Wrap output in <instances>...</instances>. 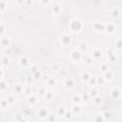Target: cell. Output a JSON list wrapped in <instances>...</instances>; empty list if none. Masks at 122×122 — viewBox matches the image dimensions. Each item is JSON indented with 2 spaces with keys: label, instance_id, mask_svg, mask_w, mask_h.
<instances>
[{
  "label": "cell",
  "instance_id": "cell-41",
  "mask_svg": "<svg viewBox=\"0 0 122 122\" xmlns=\"http://www.w3.org/2000/svg\"><path fill=\"white\" fill-rule=\"evenodd\" d=\"M92 58L90 56V55H88V56H86L85 57V59H84V64L86 65V66H91L92 64Z\"/></svg>",
  "mask_w": 122,
  "mask_h": 122
},
{
  "label": "cell",
  "instance_id": "cell-40",
  "mask_svg": "<svg viewBox=\"0 0 122 122\" xmlns=\"http://www.w3.org/2000/svg\"><path fill=\"white\" fill-rule=\"evenodd\" d=\"M56 119H57V116L56 114H53V113H50L48 118L46 119L48 122H56Z\"/></svg>",
  "mask_w": 122,
  "mask_h": 122
},
{
  "label": "cell",
  "instance_id": "cell-32",
  "mask_svg": "<svg viewBox=\"0 0 122 122\" xmlns=\"http://www.w3.org/2000/svg\"><path fill=\"white\" fill-rule=\"evenodd\" d=\"M47 91H48V90L46 89V87H44V86H39V87L37 88V95H38L39 97H43V96L45 95V93H46Z\"/></svg>",
  "mask_w": 122,
  "mask_h": 122
},
{
  "label": "cell",
  "instance_id": "cell-7",
  "mask_svg": "<svg viewBox=\"0 0 122 122\" xmlns=\"http://www.w3.org/2000/svg\"><path fill=\"white\" fill-rule=\"evenodd\" d=\"M24 91V85L21 82H15L13 87H12V93L14 95H19L21 93H23Z\"/></svg>",
  "mask_w": 122,
  "mask_h": 122
},
{
  "label": "cell",
  "instance_id": "cell-49",
  "mask_svg": "<svg viewBox=\"0 0 122 122\" xmlns=\"http://www.w3.org/2000/svg\"><path fill=\"white\" fill-rule=\"evenodd\" d=\"M40 4L43 6H49L51 4V2L50 0H42V1H40Z\"/></svg>",
  "mask_w": 122,
  "mask_h": 122
},
{
  "label": "cell",
  "instance_id": "cell-42",
  "mask_svg": "<svg viewBox=\"0 0 122 122\" xmlns=\"http://www.w3.org/2000/svg\"><path fill=\"white\" fill-rule=\"evenodd\" d=\"M51 70L52 71H59L61 70L60 64H59V63H54V64H52L51 67Z\"/></svg>",
  "mask_w": 122,
  "mask_h": 122
},
{
  "label": "cell",
  "instance_id": "cell-53",
  "mask_svg": "<svg viewBox=\"0 0 122 122\" xmlns=\"http://www.w3.org/2000/svg\"><path fill=\"white\" fill-rule=\"evenodd\" d=\"M4 77V70L2 67H0V80H2Z\"/></svg>",
  "mask_w": 122,
  "mask_h": 122
},
{
  "label": "cell",
  "instance_id": "cell-43",
  "mask_svg": "<svg viewBox=\"0 0 122 122\" xmlns=\"http://www.w3.org/2000/svg\"><path fill=\"white\" fill-rule=\"evenodd\" d=\"M23 117H24V115H23V112H17L14 114V120H15L16 122L20 121Z\"/></svg>",
  "mask_w": 122,
  "mask_h": 122
},
{
  "label": "cell",
  "instance_id": "cell-9",
  "mask_svg": "<svg viewBox=\"0 0 122 122\" xmlns=\"http://www.w3.org/2000/svg\"><path fill=\"white\" fill-rule=\"evenodd\" d=\"M104 31H106L109 34H113L116 31V26L113 22H107L105 23V29Z\"/></svg>",
  "mask_w": 122,
  "mask_h": 122
},
{
  "label": "cell",
  "instance_id": "cell-2",
  "mask_svg": "<svg viewBox=\"0 0 122 122\" xmlns=\"http://www.w3.org/2000/svg\"><path fill=\"white\" fill-rule=\"evenodd\" d=\"M50 113H51L50 112V110L47 107H45V106L39 107L37 109V111H36V114H37L38 118L41 119V120H46L48 118V116H49Z\"/></svg>",
  "mask_w": 122,
  "mask_h": 122
},
{
  "label": "cell",
  "instance_id": "cell-1",
  "mask_svg": "<svg viewBox=\"0 0 122 122\" xmlns=\"http://www.w3.org/2000/svg\"><path fill=\"white\" fill-rule=\"evenodd\" d=\"M83 28H84V25H83V22L81 19H79L77 17L71 19V21L69 23V29L71 32L78 33L83 30Z\"/></svg>",
  "mask_w": 122,
  "mask_h": 122
},
{
  "label": "cell",
  "instance_id": "cell-15",
  "mask_svg": "<svg viewBox=\"0 0 122 122\" xmlns=\"http://www.w3.org/2000/svg\"><path fill=\"white\" fill-rule=\"evenodd\" d=\"M74 86H75V82L71 77H67L64 80V87L67 90H72L74 88Z\"/></svg>",
  "mask_w": 122,
  "mask_h": 122
},
{
  "label": "cell",
  "instance_id": "cell-55",
  "mask_svg": "<svg viewBox=\"0 0 122 122\" xmlns=\"http://www.w3.org/2000/svg\"><path fill=\"white\" fill-rule=\"evenodd\" d=\"M15 4H17V5H24V1H15Z\"/></svg>",
  "mask_w": 122,
  "mask_h": 122
},
{
  "label": "cell",
  "instance_id": "cell-5",
  "mask_svg": "<svg viewBox=\"0 0 122 122\" xmlns=\"http://www.w3.org/2000/svg\"><path fill=\"white\" fill-rule=\"evenodd\" d=\"M51 12L54 16H59L62 12V5L59 1H53L51 2Z\"/></svg>",
  "mask_w": 122,
  "mask_h": 122
},
{
  "label": "cell",
  "instance_id": "cell-25",
  "mask_svg": "<svg viewBox=\"0 0 122 122\" xmlns=\"http://www.w3.org/2000/svg\"><path fill=\"white\" fill-rule=\"evenodd\" d=\"M91 75H92V74H91L89 71H83V72L81 73V75H80V79H81V81H82L83 83H88V81H89Z\"/></svg>",
  "mask_w": 122,
  "mask_h": 122
},
{
  "label": "cell",
  "instance_id": "cell-24",
  "mask_svg": "<svg viewBox=\"0 0 122 122\" xmlns=\"http://www.w3.org/2000/svg\"><path fill=\"white\" fill-rule=\"evenodd\" d=\"M80 96H81L82 103H84V104H88V103L90 102V100L92 99L88 92H84L83 93H81V94H80Z\"/></svg>",
  "mask_w": 122,
  "mask_h": 122
},
{
  "label": "cell",
  "instance_id": "cell-31",
  "mask_svg": "<svg viewBox=\"0 0 122 122\" xmlns=\"http://www.w3.org/2000/svg\"><path fill=\"white\" fill-rule=\"evenodd\" d=\"M8 86H9V82L8 81H6L5 79L0 80V92H6L7 89H8Z\"/></svg>",
  "mask_w": 122,
  "mask_h": 122
},
{
  "label": "cell",
  "instance_id": "cell-50",
  "mask_svg": "<svg viewBox=\"0 0 122 122\" xmlns=\"http://www.w3.org/2000/svg\"><path fill=\"white\" fill-rule=\"evenodd\" d=\"M107 70H108L107 63H106V62L102 63V64H101V71H102V72H104V71H107Z\"/></svg>",
  "mask_w": 122,
  "mask_h": 122
},
{
  "label": "cell",
  "instance_id": "cell-20",
  "mask_svg": "<svg viewBox=\"0 0 122 122\" xmlns=\"http://www.w3.org/2000/svg\"><path fill=\"white\" fill-rule=\"evenodd\" d=\"M54 97H55V95H54V92L51 91V90H49V91H47L46 92V93H45V95L43 96V98L46 100V101H52L53 99H54Z\"/></svg>",
  "mask_w": 122,
  "mask_h": 122
},
{
  "label": "cell",
  "instance_id": "cell-54",
  "mask_svg": "<svg viewBox=\"0 0 122 122\" xmlns=\"http://www.w3.org/2000/svg\"><path fill=\"white\" fill-rule=\"evenodd\" d=\"M18 122H29V120H28L26 117H23V118H22L20 121H18Z\"/></svg>",
  "mask_w": 122,
  "mask_h": 122
},
{
  "label": "cell",
  "instance_id": "cell-14",
  "mask_svg": "<svg viewBox=\"0 0 122 122\" xmlns=\"http://www.w3.org/2000/svg\"><path fill=\"white\" fill-rule=\"evenodd\" d=\"M56 85H57V80H56L55 77H53V76H49V77L47 78V80H46V86H47V88H49V89L51 90V89L55 88Z\"/></svg>",
  "mask_w": 122,
  "mask_h": 122
},
{
  "label": "cell",
  "instance_id": "cell-4",
  "mask_svg": "<svg viewBox=\"0 0 122 122\" xmlns=\"http://www.w3.org/2000/svg\"><path fill=\"white\" fill-rule=\"evenodd\" d=\"M60 43H61V45L63 47H69V46H71V43H72V37H71V35L69 34V33H66V32L62 33L60 35Z\"/></svg>",
  "mask_w": 122,
  "mask_h": 122
},
{
  "label": "cell",
  "instance_id": "cell-36",
  "mask_svg": "<svg viewBox=\"0 0 122 122\" xmlns=\"http://www.w3.org/2000/svg\"><path fill=\"white\" fill-rule=\"evenodd\" d=\"M29 69H30V74H34L36 71H39V67H38L36 64H31V65H30Z\"/></svg>",
  "mask_w": 122,
  "mask_h": 122
},
{
  "label": "cell",
  "instance_id": "cell-21",
  "mask_svg": "<svg viewBox=\"0 0 122 122\" xmlns=\"http://www.w3.org/2000/svg\"><path fill=\"white\" fill-rule=\"evenodd\" d=\"M0 61H1V65L3 67H5V68H7V67H9L10 65V57L8 56V55H3L1 57Z\"/></svg>",
  "mask_w": 122,
  "mask_h": 122
},
{
  "label": "cell",
  "instance_id": "cell-46",
  "mask_svg": "<svg viewBox=\"0 0 122 122\" xmlns=\"http://www.w3.org/2000/svg\"><path fill=\"white\" fill-rule=\"evenodd\" d=\"M108 59H109V61H111V62H116V61L118 60V56H117L116 53H113V54L108 56Z\"/></svg>",
  "mask_w": 122,
  "mask_h": 122
},
{
  "label": "cell",
  "instance_id": "cell-30",
  "mask_svg": "<svg viewBox=\"0 0 122 122\" xmlns=\"http://www.w3.org/2000/svg\"><path fill=\"white\" fill-rule=\"evenodd\" d=\"M87 84H89L92 88L95 87V86L97 85V76H95V75H91V77H90V79H89V81H88Z\"/></svg>",
  "mask_w": 122,
  "mask_h": 122
},
{
  "label": "cell",
  "instance_id": "cell-39",
  "mask_svg": "<svg viewBox=\"0 0 122 122\" xmlns=\"http://www.w3.org/2000/svg\"><path fill=\"white\" fill-rule=\"evenodd\" d=\"M73 117V114H72V112H71V111H66V112H65V114L63 115V117L62 118H64L65 120H71V118Z\"/></svg>",
  "mask_w": 122,
  "mask_h": 122
},
{
  "label": "cell",
  "instance_id": "cell-37",
  "mask_svg": "<svg viewBox=\"0 0 122 122\" xmlns=\"http://www.w3.org/2000/svg\"><path fill=\"white\" fill-rule=\"evenodd\" d=\"M88 92H89V94H90L91 98H93V97H95L96 95H98V94H99L98 90H97V88H95V87L92 88V89H91V91H89Z\"/></svg>",
  "mask_w": 122,
  "mask_h": 122
},
{
  "label": "cell",
  "instance_id": "cell-35",
  "mask_svg": "<svg viewBox=\"0 0 122 122\" xmlns=\"http://www.w3.org/2000/svg\"><path fill=\"white\" fill-rule=\"evenodd\" d=\"M114 49L117 50L118 51H121V49H122V40H121L120 37H118L115 40V42H114Z\"/></svg>",
  "mask_w": 122,
  "mask_h": 122
},
{
  "label": "cell",
  "instance_id": "cell-34",
  "mask_svg": "<svg viewBox=\"0 0 122 122\" xmlns=\"http://www.w3.org/2000/svg\"><path fill=\"white\" fill-rule=\"evenodd\" d=\"M102 115H103V118H104L105 121H110V120H112V113L110 111H105V112L102 113Z\"/></svg>",
  "mask_w": 122,
  "mask_h": 122
},
{
  "label": "cell",
  "instance_id": "cell-51",
  "mask_svg": "<svg viewBox=\"0 0 122 122\" xmlns=\"http://www.w3.org/2000/svg\"><path fill=\"white\" fill-rule=\"evenodd\" d=\"M104 82H106L105 80H104V78L102 77V76H97V85H102Z\"/></svg>",
  "mask_w": 122,
  "mask_h": 122
},
{
  "label": "cell",
  "instance_id": "cell-16",
  "mask_svg": "<svg viewBox=\"0 0 122 122\" xmlns=\"http://www.w3.org/2000/svg\"><path fill=\"white\" fill-rule=\"evenodd\" d=\"M102 77H103V78H104V80H105V81H107V82L112 81V80L113 79V71H112V70L108 69L107 71H105L103 72Z\"/></svg>",
  "mask_w": 122,
  "mask_h": 122
},
{
  "label": "cell",
  "instance_id": "cell-33",
  "mask_svg": "<svg viewBox=\"0 0 122 122\" xmlns=\"http://www.w3.org/2000/svg\"><path fill=\"white\" fill-rule=\"evenodd\" d=\"M92 122H105L102 113H95L92 117Z\"/></svg>",
  "mask_w": 122,
  "mask_h": 122
},
{
  "label": "cell",
  "instance_id": "cell-10",
  "mask_svg": "<svg viewBox=\"0 0 122 122\" xmlns=\"http://www.w3.org/2000/svg\"><path fill=\"white\" fill-rule=\"evenodd\" d=\"M11 45V39L9 36H2L0 37V46L3 49H8Z\"/></svg>",
  "mask_w": 122,
  "mask_h": 122
},
{
  "label": "cell",
  "instance_id": "cell-38",
  "mask_svg": "<svg viewBox=\"0 0 122 122\" xmlns=\"http://www.w3.org/2000/svg\"><path fill=\"white\" fill-rule=\"evenodd\" d=\"M6 99L8 100V102H9L10 105H12V104L15 102V95H14L13 93H10V94L7 96Z\"/></svg>",
  "mask_w": 122,
  "mask_h": 122
},
{
  "label": "cell",
  "instance_id": "cell-45",
  "mask_svg": "<svg viewBox=\"0 0 122 122\" xmlns=\"http://www.w3.org/2000/svg\"><path fill=\"white\" fill-rule=\"evenodd\" d=\"M32 76H33V78H34L35 82H36V81H38V80L42 77V72H41V71L39 70V71H36L34 74H32Z\"/></svg>",
  "mask_w": 122,
  "mask_h": 122
},
{
  "label": "cell",
  "instance_id": "cell-19",
  "mask_svg": "<svg viewBox=\"0 0 122 122\" xmlns=\"http://www.w3.org/2000/svg\"><path fill=\"white\" fill-rule=\"evenodd\" d=\"M82 111H83V108H82L81 105H72L71 110V112H72L73 115H78V114H80V113L82 112Z\"/></svg>",
  "mask_w": 122,
  "mask_h": 122
},
{
  "label": "cell",
  "instance_id": "cell-27",
  "mask_svg": "<svg viewBox=\"0 0 122 122\" xmlns=\"http://www.w3.org/2000/svg\"><path fill=\"white\" fill-rule=\"evenodd\" d=\"M92 102H93V104H94L95 106H101V105L103 104V97H102L100 94L96 95L95 97H93V98H92Z\"/></svg>",
  "mask_w": 122,
  "mask_h": 122
},
{
  "label": "cell",
  "instance_id": "cell-3",
  "mask_svg": "<svg viewBox=\"0 0 122 122\" xmlns=\"http://www.w3.org/2000/svg\"><path fill=\"white\" fill-rule=\"evenodd\" d=\"M70 59L74 63H79L83 59V54L76 49L71 50L70 52Z\"/></svg>",
  "mask_w": 122,
  "mask_h": 122
},
{
  "label": "cell",
  "instance_id": "cell-52",
  "mask_svg": "<svg viewBox=\"0 0 122 122\" xmlns=\"http://www.w3.org/2000/svg\"><path fill=\"white\" fill-rule=\"evenodd\" d=\"M33 4H34L33 1H24V5H26V6H30V7H31Z\"/></svg>",
  "mask_w": 122,
  "mask_h": 122
},
{
  "label": "cell",
  "instance_id": "cell-23",
  "mask_svg": "<svg viewBox=\"0 0 122 122\" xmlns=\"http://www.w3.org/2000/svg\"><path fill=\"white\" fill-rule=\"evenodd\" d=\"M23 93L28 97L31 94H33V88L32 86L30 85H27V86H24V91H23Z\"/></svg>",
  "mask_w": 122,
  "mask_h": 122
},
{
  "label": "cell",
  "instance_id": "cell-13",
  "mask_svg": "<svg viewBox=\"0 0 122 122\" xmlns=\"http://www.w3.org/2000/svg\"><path fill=\"white\" fill-rule=\"evenodd\" d=\"M110 94L112 99H120L121 98V89L119 87L115 86V87L112 88Z\"/></svg>",
  "mask_w": 122,
  "mask_h": 122
},
{
  "label": "cell",
  "instance_id": "cell-8",
  "mask_svg": "<svg viewBox=\"0 0 122 122\" xmlns=\"http://www.w3.org/2000/svg\"><path fill=\"white\" fill-rule=\"evenodd\" d=\"M92 27L94 31L102 32V31H104V29H105V23H103L101 21H93Z\"/></svg>",
  "mask_w": 122,
  "mask_h": 122
},
{
  "label": "cell",
  "instance_id": "cell-44",
  "mask_svg": "<svg viewBox=\"0 0 122 122\" xmlns=\"http://www.w3.org/2000/svg\"><path fill=\"white\" fill-rule=\"evenodd\" d=\"M6 9H7V2L3 1V0H0V12L5 11Z\"/></svg>",
  "mask_w": 122,
  "mask_h": 122
},
{
  "label": "cell",
  "instance_id": "cell-29",
  "mask_svg": "<svg viewBox=\"0 0 122 122\" xmlns=\"http://www.w3.org/2000/svg\"><path fill=\"white\" fill-rule=\"evenodd\" d=\"M25 82H26L27 85H30V86H32V85L35 83V80H34L32 74L29 73L28 75H26V77H25Z\"/></svg>",
  "mask_w": 122,
  "mask_h": 122
},
{
  "label": "cell",
  "instance_id": "cell-11",
  "mask_svg": "<svg viewBox=\"0 0 122 122\" xmlns=\"http://www.w3.org/2000/svg\"><path fill=\"white\" fill-rule=\"evenodd\" d=\"M110 17L112 19H119L121 17V10L118 7L112 8L110 10Z\"/></svg>",
  "mask_w": 122,
  "mask_h": 122
},
{
  "label": "cell",
  "instance_id": "cell-12",
  "mask_svg": "<svg viewBox=\"0 0 122 122\" xmlns=\"http://www.w3.org/2000/svg\"><path fill=\"white\" fill-rule=\"evenodd\" d=\"M18 63H19V66L20 67H22V68H28V67H30V58L27 55L23 54V55H21L19 57Z\"/></svg>",
  "mask_w": 122,
  "mask_h": 122
},
{
  "label": "cell",
  "instance_id": "cell-48",
  "mask_svg": "<svg viewBox=\"0 0 122 122\" xmlns=\"http://www.w3.org/2000/svg\"><path fill=\"white\" fill-rule=\"evenodd\" d=\"M106 53H107V56H110V55L115 53V52H114V49L112 48V47H108V48L106 49Z\"/></svg>",
  "mask_w": 122,
  "mask_h": 122
},
{
  "label": "cell",
  "instance_id": "cell-17",
  "mask_svg": "<svg viewBox=\"0 0 122 122\" xmlns=\"http://www.w3.org/2000/svg\"><path fill=\"white\" fill-rule=\"evenodd\" d=\"M38 100H39L38 97L36 95H34V94H31V95H30V96L27 97V102H28V104L30 107L36 106V104L38 103Z\"/></svg>",
  "mask_w": 122,
  "mask_h": 122
},
{
  "label": "cell",
  "instance_id": "cell-6",
  "mask_svg": "<svg viewBox=\"0 0 122 122\" xmlns=\"http://www.w3.org/2000/svg\"><path fill=\"white\" fill-rule=\"evenodd\" d=\"M92 60H95V61H100L102 58H103V51L100 49V48H93L92 50V53L90 55Z\"/></svg>",
  "mask_w": 122,
  "mask_h": 122
},
{
  "label": "cell",
  "instance_id": "cell-22",
  "mask_svg": "<svg viewBox=\"0 0 122 122\" xmlns=\"http://www.w3.org/2000/svg\"><path fill=\"white\" fill-rule=\"evenodd\" d=\"M71 103L72 105H81L82 104V100H81V96L80 94H73L71 96Z\"/></svg>",
  "mask_w": 122,
  "mask_h": 122
},
{
  "label": "cell",
  "instance_id": "cell-26",
  "mask_svg": "<svg viewBox=\"0 0 122 122\" xmlns=\"http://www.w3.org/2000/svg\"><path fill=\"white\" fill-rule=\"evenodd\" d=\"M66 111H67V109H66L64 106H58L57 109H56V112H55V114H56V116L63 117V115L65 114Z\"/></svg>",
  "mask_w": 122,
  "mask_h": 122
},
{
  "label": "cell",
  "instance_id": "cell-47",
  "mask_svg": "<svg viewBox=\"0 0 122 122\" xmlns=\"http://www.w3.org/2000/svg\"><path fill=\"white\" fill-rule=\"evenodd\" d=\"M6 32V26L3 23H0V37L4 36Z\"/></svg>",
  "mask_w": 122,
  "mask_h": 122
},
{
  "label": "cell",
  "instance_id": "cell-28",
  "mask_svg": "<svg viewBox=\"0 0 122 122\" xmlns=\"http://www.w3.org/2000/svg\"><path fill=\"white\" fill-rule=\"evenodd\" d=\"M82 54L86 53L87 51H88V46H87V43L86 42H81L79 45H78V49H77Z\"/></svg>",
  "mask_w": 122,
  "mask_h": 122
},
{
  "label": "cell",
  "instance_id": "cell-18",
  "mask_svg": "<svg viewBox=\"0 0 122 122\" xmlns=\"http://www.w3.org/2000/svg\"><path fill=\"white\" fill-rule=\"evenodd\" d=\"M10 106V105L9 104V102H8V100H7L6 98L0 99V110H1L2 112H6L7 110H9Z\"/></svg>",
  "mask_w": 122,
  "mask_h": 122
}]
</instances>
